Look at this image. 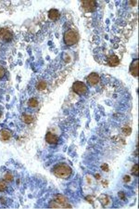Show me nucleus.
I'll return each mask as SVG.
<instances>
[{
  "instance_id": "21",
  "label": "nucleus",
  "mask_w": 139,
  "mask_h": 209,
  "mask_svg": "<svg viewBox=\"0 0 139 209\" xmlns=\"http://www.w3.org/2000/svg\"><path fill=\"white\" fill-rule=\"evenodd\" d=\"M101 169L105 172H108L109 171V167L108 164L104 163L101 166Z\"/></svg>"
},
{
  "instance_id": "27",
  "label": "nucleus",
  "mask_w": 139,
  "mask_h": 209,
  "mask_svg": "<svg viewBox=\"0 0 139 209\" xmlns=\"http://www.w3.org/2000/svg\"><path fill=\"white\" fill-rule=\"evenodd\" d=\"M131 2L132 3L131 4V5L134 6L135 5H136L137 3V1H131Z\"/></svg>"
},
{
  "instance_id": "20",
  "label": "nucleus",
  "mask_w": 139,
  "mask_h": 209,
  "mask_svg": "<svg viewBox=\"0 0 139 209\" xmlns=\"http://www.w3.org/2000/svg\"><path fill=\"white\" fill-rule=\"evenodd\" d=\"M123 132L126 136H129L131 133V128L128 127H125L124 129H123Z\"/></svg>"
},
{
  "instance_id": "28",
  "label": "nucleus",
  "mask_w": 139,
  "mask_h": 209,
  "mask_svg": "<svg viewBox=\"0 0 139 209\" xmlns=\"http://www.w3.org/2000/svg\"><path fill=\"white\" fill-rule=\"evenodd\" d=\"M1 116V112H0V117Z\"/></svg>"
},
{
  "instance_id": "7",
  "label": "nucleus",
  "mask_w": 139,
  "mask_h": 209,
  "mask_svg": "<svg viewBox=\"0 0 139 209\" xmlns=\"http://www.w3.org/2000/svg\"><path fill=\"white\" fill-rule=\"evenodd\" d=\"M100 77L97 74L92 73L89 74L87 77V81L89 84L94 85L97 84L100 81Z\"/></svg>"
},
{
  "instance_id": "16",
  "label": "nucleus",
  "mask_w": 139,
  "mask_h": 209,
  "mask_svg": "<svg viewBox=\"0 0 139 209\" xmlns=\"http://www.w3.org/2000/svg\"><path fill=\"white\" fill-rule=\"evenodd\" d=\"M132 174L135 176H138V164L135 165L132 167L131 170Z\"/></svg>"
},
{
  "instance_id": "18",
  "label": "nucleus",
  "mask_w": 139,
  "mask_h": 209,
  "mask_svg": "<svg viewBox=\"0 0 139 209\" xmlns=\"http://www.w3.org/2000/svg\"><path fill=\"white\" fill-rule=\"evenodd\" d=\"M4 179L7 182H11L13 180V177L10 173H7L5 175Z\"/></svg>"
},
{
  "instance_id": "8",
  "label": "nucleus",
  "mask_w": 139,
  "mask_h": 209,
  "mask_svg": "<svg viewBox=\"0 0 139 209\" xmlns=\"http://www.w3.org/2000/svg\"><path fill=\"white\" fill-rule=\"evenodd\" d=\"M45 139L46 142L49 144H56L58 142L59 137L57 135L49 132L47 133L46 135Z\"/></svg>"
},
{
  "instance_id": "4",
  "label": "nucleus",
  "mask_w": 139,
  "mask_h": 209,
  "mask_svg": "<svg viewBox=\"0 0 139 209\" xmlns=\"http://www.w3.org/2000/svg\"><path fill=\"white\" fill-rule=\"evenodd\" d=\"M73 90L79 95L86 94L87 90V87L82 82L77 81L73 83L72 85Z\"/></svg>"
},
{
  "instance_id": "23",
  "label": "nucleus",
  "mask_w": 139,
  "mask_h": 209,
  "mask_svg": "<svg viewBox=\"0 0 139 209\" xmlns=\"http://www.w3.org/2000/svg\"><path fill=\"white\" fill-rule=\"evenodd\" d=\"M5 75V71L3 68L0 67V79H2Z\"/></svg>"
},
{
  "instance_id": "1",
  "label": "nucleus",
  "mask_w": 139,
  "mask_h": 209,
  "mask_svg": "<svg viewBox=\"0 0 139 209\" xmlns=\"http://www.w3.org/2000/svg\"><path fill=\"white\" fill-rule=\"evenodd\" d=\"M54 174L57 178L66 179L70 177L72 173V169L65 163H60L56 165L53 169Z\"/></svg>"
},
{
  "instance_id": "5",
  "label": "nucleus",
  "mask_w": 139,
  "mask_h": 209,
  "mask_svg": "<svg viewBox=\"0 0 139 209\" xmlns=\"http://www.w3.org/2000/svg\"><path fill=\"white\" fill-rule=\"evenodd\" d=\"M81 1L83 9L87 12H92L96 9L97 3L96 1L88 0Z\"/></svg>"
},
{
  "instance_id": "13",
  "label": "nucleus",
  "mask_w": 139,
  "mask_h": 209,
  "mask_svg": "<svg viewBox=\"0 0 139 209\" xmlns=\"http://www.w3.org/2000/svg\"><path fill=\"white\" fill-rule=\"evenodd\" d=\"M47 87L46 82L43 81H41L39 82L37 85V88L40 91L44 90Z\"/></svg>"
},
{
  "instance_id": "12",
  "label": "nucleus",
  "mask_w": 139,
  "mask_h": 209,
  "mask_svg": "<svg viewBox=\"0 0 139 209\" xmlns=\"http://www.w3.org/2000/svg\"><path fill=\"white\" fill-rule=\"evenodd\" d=\"M1 135L2 138L4 141L9 140L11 136L10 133L7 130L2 131L1 133Z\"/></svg>"
},
{
  "instance_id": "10",
  "label": "nucleus",
  "mask_w": 139,
  "mask_h": 209,
  "mask_svg": "<svg viewBox=\"0 0 139 209\" xmlns=\"http://www.w3.org/2000/svg\"><path fill=\"white\" fill-rule=\"evenodd\" d=\"M108 63L110 66H116L119 64L120 59L117 55H113L109 58L108 60Z\"/></svg>"
},
{
  "instance_id": "22",
  "label": "nucleus",
  "mask_w": 139,
  "mask_h": 209,
  "mask_svg": "<svg viewBox=\"0 0 139 209\" xmlns=\"http://www.w3.org/2000/svg\"><path fill=\"white\" fill-rule=\"evenodd\" d=\"M118 195L119 197L122 200H124L125 199V193L122 192H119L118 193Z\"/></svg>"
},
{
  "instance_id": "9",
  "label": "nucleus",
  "mask_w": 139,
  "mask_h": 209,
  "mask_svg": "<svg viewBox=\"0 0 139 209\" xmlns=\"http://www.w3.org/2000/svg\"><path fill=\"white\" fill-rule=\"evenodd\" d=\"M138 59L134 60L131 63L130 68V71L131 74L133 76L135 77L138 76Z\"/></svg>"
},
{
  "instance_id": "3",
  "label": "nucleus",
  "mask_w": 139,
  "mask_h": 209,
  "mask_svg": "<svg viewBox=\"0 0 139 209\" xmlns=\"http://www.w3.org/2000/svg\"><path fill=\"white\" fill-rule=\"evenodd\" d=\"M78 33L72 29H69L64 33V41L65 43L68 46H72L77 43L79 40Z\"/></svg>"
},
{
  "instance_id": "26",
  "label": "nucleus",
  "mask_w": 139,
  "mask_h": 209,
  "mask_svg": "<svg viewBox=\"0 0 139 209\" xmlns=\"http://www.w3.org/2000/svg\"><path fill=\"white\" fill-rule=\"evenodd\" d=\"M95 178L97 179H99L101 178V176L99 174H97L95 175Z\"/></svg>"
},
{
  "instance_id": "2",
  "label": "nucleus",
  "mask_w": 139,
  "mask_h": 209,
  "mask_svg": "<svg viewBox=\"0 0 139 209\" xmlns=\"http://www.w3.org/2000/svg\"><path fill=\"white\" fill-rule=\"evenodd\" d=\"M67 199L63 195L58 194L55 195L53 201L50 203V207L53 208H71L72 206L67 203Z\"/></svg>"
},
{
  "instance_id": "17",
  "label": "nucleus",
  "mask_w": 139,
  "mask_h": 209,
  "mask_svg": "<svg viewBox=\"0 0 139 209\" xmlns=\"http://www.w3.org/2000/svg\"><path fill=\"white\" fill-rule=\"evenodd\" d=\"M7 186L4 181L0 180V192H4L7 189Z\"/></svg>"
},
{
  "instance_id": "25",
  "label": "nucleus",
  "mask_w": 139,
  "mask_h": 209,
  "mask_svg": "<svg viewBox=\"0 0 139 209\" xmlns=\"http://www.w3.org/2000/svg\"><path fill=\"white\" fill-rule=\"evenodd\" d=\"M87 200L89 202H93L92 200L90 198V197H87Z\"/></svg>"
},
{
  "instance_id": "15",
  "label": "nucleus",
  "mask_w": 139,
  "mask_h": 209,
  "mask_svg": "<svg viewBox=\"0 0 139 209\" xmlns=\"http://www.w3.org/2000/svg\"><path fill=\"white\" fill-rule=\"evenodd\" d=\"M23 120L26 124H29L33 122V118L31 115H26L24 117Z\"/></svg>"
},
{
  "instance_id": "24",
  "label": "nucleus",
  "mask_w": 139,
  "mask_h": 209,
  "mask_svg": "<svg viewBox=\"0 0 139 209\" xmlns=\"http://www.w3.org/2000/svg\"><path fill=\"white\" fill-rule=\"evenodd\" d=\"M123 180H124V181L125 182L128 183L130 182L131 181L130 177V176H128V175H126V176H124V178H123Z\"/></svg>"
},
{
  "instance_id": "11",
  "label": "nucleus",
  "mask_w": 139,
  "mask_h": 209,
  "mask_svg": "<svg viewBox=\"0 0 139 209\" xmlns=\"http://www.w3.org/2000/svg\"><path fill=\"white\" fill-rule=\"evenodd\" d=\"M60 15L59 11L56 9H51L49 12L48 16L51 20H57L59 18Z\"/></svg>"
},
{
  "instance_id": "14",
  "label": "nucleus",
  "mask_w": 139,
  "mask_h": 209,
  "mask_svg": "<svg viewBox=\"0 0 139 209\" xmlns=\"http://www.w3.org/2000/svg\"><path fill=\"white\" fill-rule=\"evenodd\" d=\"M29 106L33 107L37 106L38 104V101L34 98H31L29 99Z\"/></svg>"
},
{
  "instance_id": "19",
  "label": "nucleus",
  "mask_w": 139,
  "mask_h": 209,
  "mask_svg": "<svg viewBox=\"0 0 139 209\" xmlns=\"http://www.w3.org/2000/svg\"><path fill=\"white\" fill-rule=\"evenodd\" d=\"M100 200L101 202L104 205H106L109 203V200L108 197L106 196L102 197V198L100 199Z\"/></svg>"
},
{
  "instance_id": "6",
  "label": "nucleus",
  "mask_w": 139,
  "mask_h": 209,
  "mask_svg": "<svg viewBox=\"0 0 139 209\" xmlns=\"http://www.w3.org/2000/svg\"><path fill=\"white\" fill-rule=\"evenodd\" d=\"M13 35L10 31L2 28L0 29V39L3 41L9 42L12 39Z\"/></svg>"
}]
</instances>
